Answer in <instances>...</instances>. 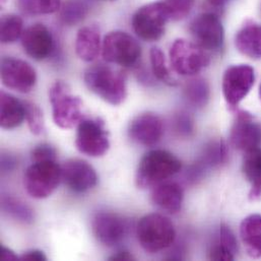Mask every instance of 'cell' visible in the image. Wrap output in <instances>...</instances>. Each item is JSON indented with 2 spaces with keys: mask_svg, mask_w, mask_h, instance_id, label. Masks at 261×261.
Wrapping results in <instances>:
<instances>
[{
  "mask_svg": "<svg viewBox=\"0 0 261 261\" xmlns=\"http://www.w3.org/2000/svg\"><path fill=\"white\" fill-rule=\"evenodd\" d=\"M84 80L92 93L110 105H121L127 97L125 75L108 65L97 64L89 67Z\"/></svg>",
  "mask_w": 261,
  "mask_h": 261,
  "instance_id": "6da1fadb",
  "label": "cell"
},
{
  "mask_svg": "<svg viewBox=\"0 0 261 261\" xmlns=\"http://www.w3.org/2000/svg\"><path fill=\"white\" fill-rule=\"evenodd\" d=\"M182 168L181 161L172 152L153 149L146 152L138 163L135 182L139 188L155 187Z\"/></svg>",
  "mask_w": 261,
  "mask_h": 261,
  "instance_id": "7a4b0ae2",
  "label": "cell"
},
{
  "mask_svg": "<svg viewBox=\"0 0 261 261\" xmlns=\"http://www.w3.org/2000/svg\"><path fill=\"white\" fill-rule=\"evenodd\" d=\"M136 237L143 250L148 253H158L172 246L176 239V231L167 217L150 214L138 222Z\"/></svg>",
  "mask_w": 261,
  "mask_h": 261,
  "instance_id": "3957f363",
  "label": "cell"
},
{
  "mask_svg": "<svg viewBox=\"0 0 261 261\" xmlns=\"http://www.w3.org/2000/svg\"><path fill=\"white\" fill-rule=\"evenodd\" d=\"M54 123L62 129H71L84 119L83 102L72 95L69 86L61 81L54 83L49 90Z\"/></svg>",
  "mask_w": 261,
  "mask_h": 261,
  "instance_id": "277c9868",
  "label": "cell"
},
{
  "mask_svg": "<svg viewBox=\"0 0 261 261\" xmlns=\"http://www.w3.org/2000/svg\"><path fill=\"white\" fill-rule=\"evenodd\" d=\"M169 56L173 70L184 76L199 73L211 62L207 51L185 39H178L172 44Z\"/></svg>",
  "mask_w": 261,
  "mask_h": 261,
  "instance_id": "5b68a950",
  "label": "cell"
},
{
  "mask_svg": "<svg viewBox=\"0 0 261 261\" xmlns=\"http://www.w3.org/2000/svg\"><path fill=\"white\" fill-rule=\"evenodd\" d=\"M61 180V167L56 162H33L24 173L23 186L29 195L43 199L56 190Z\"/></svg>",
  "mask_w": 261,
  "mask_h": 261,
  "instance_id": "8992f818",
  "label": "cell"
},
{
  "mask_svg": "<svg viewBox=\"0 0 261 261\" xmlns=\"http://www.w3.org/2000/svg\"><path fill=\"white\" fill-rule=\"evenodd\" d=\"M170 20L167 9L163 3L151 2L138 8L132 16V28L142 40L154 42L165 34L167 21Z\"/></svg>",
  "mask_w": 261,
  "mask_h": 261,
  "instance_id": "52a82bcc",
  "label": "cell"
},
{
  "mask_svg": "<svg viewBox=\"0 0 261 261\" xmlns=\"http://www.w3.org/2000/svg\"><path fill=\"white\" fill-rule=\"evenodd\" d=\"M102 55L109 63L132 67L140 59L141 49L137 41L129 34L114 31L104 37Z\"/></svg>",
  "mask_w": 261,
  "mask_h": 261,
  "instance_id": "ba28073f",
  "label": "cell"
},
{
  "mask_svg": "<svg viewBox=\"0 0 261 261\" xmlns=\"http://www.w3.org/2000/svg\"><path fill=\"white\" fill-rule=\"evenodd\" d=\"M255 82L254 69L250 65L239 64L227 68L223 76V95L230 110H236L248 95Z\"/></svg>",
  "mask_w": 261,
  "mask_h": 261,
  "instance_id": "9c48e42d",
  "label": "cell"
},
{
  "mask_svg": "<svg viewBox=\"0 0 261 261\" xmlns=\"http://www.w3.org/2000/svg\"><path fill=\"white\" fill-rule=\"evenodd\" d=\"M76 148L84 154L99 158L104 155L109 147L110 140L105 123L101 119H83L77 125Z\"/></svg>",
  "mask_w": 261,
  "mask_h": 261,
  "instance_id": "30bf717a",
  "label": "cell"
},
{
  "mask_svg": "<svg viewBox=\"0 0 261 261\" xmlns=\"http://www.w3.org/2000/svg\"><path fill=\"white\" fill-rule=\"evenodd\" d=\"M191 35L205 51L220 52L225 43V31L220 17L213 12L197 15L190 23Z\"/></svg>",
  "mask_w": 261,
  "mask_h": 261,
  "instance_id": "8fae6325",
  "label": "cell"
},
{
  "mask_svg": "<svg viewBox=\"0 0 261 261\" xmlns=\"http://www.w3.org/2000/svg\"><path fill=\"white\" fill-rule=\"evenodd\" d=\"M0 75L4 87L21 94L30 93L37 84L35 68L30 63L16 58L2 59Z\"/></svg>",
  "mask_w": 261,
  "mask_h": 261,
  "instance_id": "7c38bea8",
  "label": "cell"
},
{
  "mask_svg": "<svg viewBox=\"0 0 261 261\" xmlns=\"http://www.w3.org/2000/svg\"><path fill=\"white\" fill-rule=\"evenodd\" d=\"M230 142L238 150L247 152L261 145V125L247 111H238L230 131Z\"/></svg>",
  "mask_w": 261,
  "mask_h": 261,
  "instance_id": "4fadbf2b",
  "label": "cell"
},
{
  "mask_svg": "<svg viewBox=\"0 0 261 261\" xmlns=\"http://www.w3.org/2000/svg\"><path fill=\"white\" fill-rule=\"evenodd\" d=\"M63 183L73 192L83 193L97 185L98 175L95 169L86 161L71 159L61 166Z\"/></svg>",
  "mask_w": 261,
  "mask_h": 261,
  "instance_id": "5bb4252c",
  "label": "cell"
},
{
  "mask_svg": "<svg viewBox=\"0 0 261 261\" xmlns=\"http://www.w3.org/2000/svg\"><path fill=\"white\" fill-rule=\"evenodd\" d=\"M93 231L99 242L105 246H115L125 237L127 225L116 214L109 212L98 213L93 219Z\"/></svg>",
  "mask_w": 261,
  "mask_h": 261,
  "instance_id": "9a60e30c",
  "label": "cell"
},
{
  "mask_svg": "<svg viewBox=\"0 0 261 261\" xmlns=\"http://www.w3.org/2000/svg\"><path fill=\"white\" fill-rule=\"evenodd\" d=\"M20 40L24 52L37 61L49 57L54 48L53 36L43 23H35L23 30Z\"/></svg>",
  "mask_w": 261,
  "mask_h": 261,
  "instance_id": "2e32d148",
  "label": "cell"
},
{
  "mask_svg": "<svg viewBox=\"0 0 261 261\" xmlns=\"http://www.w3.org/2000/svg\"><path fill=\"white\" fill-rule=\"evenodd\" d=\"M164 133V123L154 113H142L136 116L128 126V135L133 141L144 146L156 144Z\"/></svg>",
  "mask_w": 261,
  "mask_h": 261,
  "instance_id": "e0dca14e",
  "label": "cell"
},
{
  "mask_svg": "<svg viewBox=\"0 0 261 261\" xmlns=\"http://www.w3.org/2000/svg\"><path fill=\"white\" fill-rule=\"evenodd\" d=\"M228 146L224 140H214L207 143L200 158L193 164L187 172V179L192 182L200 180L210 170L217 168L227 162Z\"/></svg>",
  "mask_w": 261,
  "mask_h": 261,
  "instance_id": "ac0fdd59",
  "label": "cell"
},
{
  "mask_svg": "<svg viewBox=\"0 0 261 261\" xmlns=\"http://www.w3.org/2000/svg\"><path fill=\"white\" fill-rule=\"evenodd\" d=\"M183 198V188L175 182H163L156 185L151 193L152 202L161 210L172 215L181 211Z\"/></svg>",
  "mask_w": 261,
  "mask_h": 261,
  "instance_id": "d6986e66",
  "label": "cell"
},
{
  "mask_svg": "<svg viewBox=\"0 0 261 261\" xmlns=\"http://www.w3.org/2000/svg\"><path fill=\"white\" fill-rule=\"evenodd\" d=\"M237 251L238 243L233 231L227 225H221L210 245L208 258L216 261L234 260Z\"/></svg>",
  "mask_w": 261,
  "mask_h": 261,
  "instance_id": "ffe728a7",
  "label": "cell"
},
{
  "mask_svg": "<svg viewBox=\"0 0 261 261\" xmlns=\"http://www.w3.org/2000/svg\"><path fill=\"white\" fill-rule=\"evenodd\" d=\"M100 32L95 27H84L79 30L75 38L76 55L86 62L96 60L102 52Z\"/></svg>",
  "mask_w": 261,
  "mask_h": 261,
  "instance_id": "44dd1931",
  "label": "cell"
},
{
  "mask_svg": "<svg viewBox=\"0 0 261 261\" xmlns=\"http://www.w3.org/2000/svg\"><path fill=\"white\" fill-rule=\"evenodd\" d=\"M235 46L238 51L251 58H261V24L249 22L236 34Z\"/></svg>",
  "mask_w": 261,
  "mask_h": 261,
  "instance_id": "7402d4cb",
  "label": "cell"
},
{
  "mask_svg": "<svg viewBox=\"0 0 261 261\" xmlns=\"http://www.w3.org/2000/svg\"><path fill=\"white\" fill-rule=\"evenodd\" d=\"M240 237L247 254L261 258V216L250 215L240 225Z\"/></svg>",
  "mask_w": 261,
  "mask_h": 261,
  "instance_id": "603a6c76",
  "label": "cell"
},
{
  "mask_svg": "<svg viewBox=\"0 0 261 261\" xmlns=\"http://www.w3.org/2000/svg\"><path fill=\"white\" fill-rule=\"evenodd\" d=\"M25 120L23 102L12 95L1 92L0 94V126L4 129L18 127Z\"/></svg>",
  "mask_w": 261,
  "mask_h": 261,
  "instance_id": "cb8c5ba5",
  "label": "cell"
},
{
  "mask_svg": "<svg viewBox=\"0 0 261 261\" xmlns=\"http://www.w3.org/2000/svg\"><path fill=\"white\" fill-rule=\"evenodd\" d=\"M242 171L250 183L251 188L249 191L250 201H260L261 200V148H255L245 152Z\"/></svg>",
  "mask_w": 261,
  "mask_h": 261,
  "instance_id": "d4e9b609",
  "label": "cell"
},
{
  "mask_svg": "<svg viewBox=\"0 0 261 261\" xmlns=\"http://www.w3.org/2000/svg\"><path fill=\"white\" fill-rule=\"evenodd\" d=\"M184 97L194 108H203L207 105L211 98V88L203 79L189 81L184 88Z\"/></svg>",
  "mask_w": 261,
  "mask_h": 261,
  "instance_id": "484cf974",
  "label": "cell"
},
{
  "mask_svg": "<svg viewBox=\"0 0 261 261\" xmlns=\"http://www.w3.org/2000/svg\"><path fill=\"white\" fill-rule=\"evenodd\" d=\"M1 207L6 215L20 223L31 224L34 222L33 210L19 199L5 196L1 200Z\"/></svg>",
  "mask_w": 261,
  "mask_h": 261,
  "instance_id": "4316f807",
  "label": "cell"
},
{
  "mask_svg": "<svg viewBox=\"0 0 261 261\" xmlns=\"http://www.w3.org/2000/svg\"><path fill=\"white\" fill-rule=\"evenodd\" d=\"M20 11L29 15L52 14L60 10L61 0H16Z\"/></svg>",
  "mask_w": 261,
  "mask_h": 261,
  "instance_id": "83f0119b",
  "label": "cell"
},
{
  "mask_svg": "<svg viewBox=\"0 0 261 261\" xmlns=\"http://www.w3.org/2000/svg\"><path fill=\"white\" fill-rule=\"evenodd\" d=\"M149 57L151 71L155 79L168 86H176L177 81L174 79L168 67L167 60L163 51L160 48L153 47L149 52Z\"/></svg>",
  "mask_w": 261,
  "mask_h": 261,
  "instance_id": "f1b7e54d",
  "label": "cell"
},
{
  "mask_svg": "<svg viewBox=\"0 0 261 261\" xmlns=\"http://www.w3.org/2000/svg\"><path fill=\"white\" fill-rule=\"evenodd\" d=\"M23 33L22 19L16 14H6L1 18L0 39L3 44H11L21 38Z\"/></svg>",
  "mask_w": 261,
  "mask_h": 261,
  "instance_id": "f546056e",
  "label": "cell"
},
{
  "mask_svg": "<svg viewBox=\"0 0 261 261\" xmlns=\"http://www.w3.org/2000/svg\"><path fill=\"white\" fill-rule=\"evenodd\" d=\"M60 19L66 25H74L84 20L88 6L81 0H67L60 8Z\"/></svg>",
  "mask_w": 261,
  "mask_h": 261,
  "instance_id": "4dcf8cb0",
  "label": "cell"
},
{
  "mask_svg": "<svg viewBox=\"0 0 261 261\" xmlns=\"http://www.w3.org/2000/svg\"><path fill=\"white\" fill-rule=\"evenodd\" d=\"M23 105L25 110V121L31 132L36 135L43 133L45 130V122L41 109L31 102H23Z\"/></svg>",
  "mask_w": 261,
  "mask_h": 261,
  "instance_id": "1f68e13d",
  "label": "cell"
},
{
  "mask_svg": "<svg viewBox=\"0 0 261 261\" xmlns=\"http://www.w3.org/2000/svg\"><path fill=\"white\" fill-rule=\"evenodd\" d=\"M163 3L172 20L185 18L194 6V0H163Z\"/></svg>",
  "mask_w": 261,
  "mask_h": 261,
  "instance_id": "d6a6232c",
  "label": "cell"
},
{
  "mask_svg": "<svg viewBox=\"0 0 261 261\" xmlns=\"http://www.w3.org/2000/svg\"><path fill=\"white\" fill-rule=\"evenodd\" d=\"M172 127L179 137H190L194 131V121L186 112H179L172 119Z\"/></svg>",
  "mask_w": 261,
  "mask_h": 261,
  "instance_id": "836d02e7",
  "label": "cell"
},
{
  "mask_svg": "<svg viewBox=\"0 0 261 261\" xmlns=\"http://www.w3.org/2000/svg\"><path fill=\"white\" fill-rule=\"evenodd\" d=\"M31 156L33 162H56L57 152L52 145L42 143L32 150Z\"/></svg>",
  "mask_w": 261,
  "mask_h": 261,
  "instance_id": "e575fe53",
  "label": "cell"
},
{
  "mask_svg": "<svg viewBox=\"0 0 261 261\" xmlns=\"http://www.w3.org/2000/svg\"><path fill=\"white\" fill-rule=\"evenodd\" d=\"M19 260L22 261H45L47 260L46 255L43 251L38 249H33L24 252L21 256H19Z\"/></svg>",
  "mask_w": 261,
  "mask_h": 261,
  "instance_id": "d590c367",
  "label": "cell"
},
{
  "mask_svg": "<svg viewBox=\"0 0 261 261\" xmlns=\"http://www.w3.org/2000/svg\"><path fill=\"white\" fill-rule=\"evenodd\" d=\"M17 165L16 159L8 153H3L1 155V170L2 172H10Z\"/></svg>",
  "mask_w": 261,
  "mask_h": 261,
  "instance_id": "8d00e7d4",
  "label": "cell"
},
{
  "mask_svg": "<svg viewBox=\"0 0 261 261\" xmlns=\"http://www.w3.org/2000/svg\"><path fill=\"white\" fill-rule=\"evenodd\" d=\"M0 259L4 261H15L19 260V257L7 247L0 246Z\"/></svg>",
  "mask_w": 261,
  "mask_h": 261,
  "instance_id": "74e56055",
  "label": "cell"
},
{
  "mask_svg": "<svg viewBox=\"0 0 261 261\" xmlns=\"http://www.w3.org/2000/svg\"><path fill=\"white\" fill-rule=\"evenodd\" d=\"M109 260L112 261H130L134 260L133 255L131 254L129 251L127 250H121L118 251L117 253L113 254L112 256L109 257Z\"/></svg>",
  "mask_w": 261,
  "mask_h": 261,
  "instance_id": "f35d334b",
  "label": "cell"
},
{
  "mask_svg": "<svg viewBox=\"0 0 261 261\" xmlns=\"http://www.w3.org/2000/svg\"><path fill=\"white\" fill-rule=\"evenodd\" d=\"M215 6H222L224 3H226L228 0H207Z\"/></svg>",
  "mask_w": 261,
  "mask_h": 261,
  "instance_id": "ab89813d",
  "label": "cell"
},
{
  "mask_svg": "<svg viewBox=\"0 0 261 261\" xmlns=\"http://www.w3.org/2000/svg\"><path fill=\"white\" fill-rule=\"evenodd\" d=\"M259 98H260V101H261V85H260V87H259Z\"/></svg>",
  "mask_w": 261,
  "mask_h": 261,
  "instance_id": "60d3db41",
  "label": "cell"
},
{
  "mask_svg": "<svg viewBox=\"0 0 261 261\" xmlns=\"http://www.w3.org/2000/svg\"><path fill=\"white\" fill-rule=\"evenodd\" d=\"M109 1H113V0H109Z\"/></svg>",
  "mask_w": 261,
  "mask_h": 261,
  "instance_id": "b9f144b4",
  "label": "cell"
}]
</instances>
